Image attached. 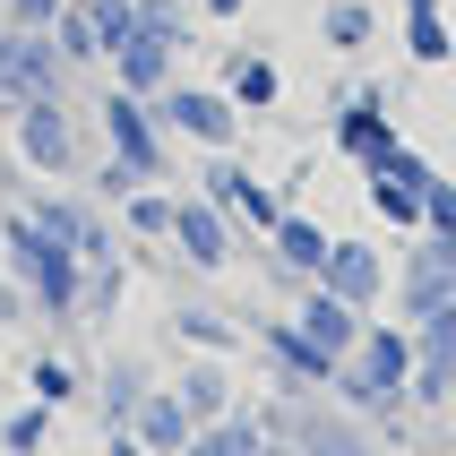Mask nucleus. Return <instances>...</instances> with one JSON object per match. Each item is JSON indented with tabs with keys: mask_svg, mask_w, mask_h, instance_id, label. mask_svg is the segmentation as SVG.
I'll use <instances>...</instances> for the list:
<instances>
[{
	"mask_svg": "<svg viewBox=\"0 0 456 456\" xmlns=\"http://www.w3.org/2000/svg\"><path fill=\"white\" fill-rule=\"evenodd\" d=\"M207 18H241V0H207Z\"/></svg>",
	"mask_w": 456,
	"mask_h": 456,
	"instance_id": "e433bc0d",
	"label": "nucleus"
},
{
	"mask_svg": "<svg viewBox=\"0 0 456 456\" xmlns=\"http://www.w3.org/2000/svg\"><path fill=\"white\" fill-rule=\"evenodd\" d=\"M173 396H181V413H190V422H216V413L241 405V396H232V362H224V354H199V362L173 379Z\"/></svg>",
	"mask_w": 456,
	"mask_h": 456,
	"instance_id": "f3484780",
	"label": "nucleus"
},
{
	"mask_svg": "<svg viewBox=\"0 0 456 456\" xmlns=\"http://www.w3.org/2000/svg\"><path fill=\"white\" fill-rule=\"evenodd\" d=\"M173 207H181V199H164V190H147V181H138V190L121 199V224L138 232V241H173Z\"/></svg>",
	"mask_w": 456,
	"mask_h": 456,
	"instance_id": "a878e982",
	"label": "nucleus"
},
{
	"mask_svg": "<svg viewBox=\"0 0 456 456\" xmlns=\"http://www.w3.org/2000/svg\"><path fill=\"white\" fill-rule=\"evenodd\" d=\"M328 241H336V232L319 224V216L284 207V216H276V232H267V250H276V276H284V284H310L319 267H328Z\"/></svg>",
	"mask_w": 456,
	"mask_h": 456,
	"instance_id": "ddd939ff",
	"label": "nucleus"
},
{
	"mask_svg": "<svg viewBox=\"0 0 456 456\" xmlns=\"http://www.w3.org/2000/svg\"><path fill=\"white\" fill-rule=\"evenodd\" d=\"M422 224H431V232H456V181L448 173H431V190H422Z\"/></svg>",
	"mask_w": 456,
	"mask_h": 456,
	"instance_id": "2f4dec72",
	"label": "nucleus"
},
{
	"mask_svg": "<svg viewBox=\"0 0 456 456\" xmlns=\"http://www.w3.org/2000/svg\"><path fill=\"white\" fill-rule=\"evenodd\" d=\"M77 9L95 26V52H121L129 35H138V0H77Z\"/></svg>",
	"mask_w": 456,
	"mask_h": 456,
	"instance_id": "bb28decb",
	"label": "nucleus"
},
{
	"mask_svg": "<svg viewBox=\"0 0 456 456\" xmlns=\"http://www.w3.org/2000/svg\"><path fill=\"white\" fill-rule=\"evenodd\" d=\"M95 456H147V448H138L129 431H103V448H95Z\"/></svg>",
	"mask_w": 456,
	"mask_h": 456,
	"instance_id": "f704fd0d",
	"label": "nucleus"
},
{
	"mask_svg": "<svg viewBox=\"0 0 456 456\" xmlns=\"http://www.w3.org/2000/svg\"><path fill=\"white\" fill-rule=\"evenodd\" d=\"M190 431H199V422L181 413V396H173V387H147V405L129 413V439H138L147 456H181V448H190Z\"/></svg>",
	"mask_w": 456,
	"mask_h": 456,
	"instance_id": "dca6fc26",
	"label": "nucleus"
},
{
	"mask_svg": "<svg viewBox=\"0 0 456 456\" xmlns=\"http://www.w3.org/2000/svg\"><path fill=\"white\" fill-rule=\"evenodd\" d=\"M9 121H18V155H26V164H35L44 181H69L77 164H86V138H77V112H69L61 95H35V103H18Z\"/></svg>",
	"mask_w": 456,
	"mask_h": 456,
	"instance_id": "20e7f679",
	"label": "nucleus"
},
{
	"mask_svg": "<svg viewBox=\"0 0 456 456\" xmlns=\"http://www.w3.org/2000/svg\"><path fill=\"white\" fill-rule=\"evenodd\" d=\"M0 319H26V293H18V276L0 267Z\"/></svg>",
	"mask_w": 456,
	"mask_h": 456,
	"instance_id": "72a5a7b5",
	"label": "nucleus"
},
{
	"mask_svg": "<svg viewBox=\"0 0 456 456\" xmlns=\"http://www.w3.org/2000/svg\"><path fill=\"white\" fill-rule=\"evenodd\" d=\"M362 199H370V216H379V224L422 232V190H413V181H396V173H362Z\"/></svg>",
	"mask_w": 456,
	"mask_h": 456,
	"instance_id": "4be33fe9",
	"label": "nucleus"
},
{
	"mask_svg": "<svg viewBox=\"0 0 456 456\" xmlns=\"http://www.w3.org/2000/svg\"><path fill=\"white\" fill-rule=\"evenodd\" d=\"M26 396L52 405V413H69V405H86V370L61 362V354H35V362H26Z\"/></svg>",
	"mask_w": 456,
	"mask_h": 456,
	"instance_id": "aec40b11",
	"label": "nucleus"
},
{
	"mask_svg": "<svg viewBox=\"0 0 456 456\" xmlns=\"http://www.w3.org/2000/svg\"><path fill=\"white\" fill-rule=\"evenodd\" d=\"M310 284H328L336 302H354L362 319L387 302V284H396V267H387V250H370V241H328V267Z\"/></svg>",
	"mask_w": 456,
	"mask_h": 456,
	"instance_id": "1a4fd4ad",
	"label": "nucleus"
},
{
	"mask_svg": "<svg viewBox=\"0 0 456 456\" xmlns=\"http://www.w3.org/2000/svg\"><path fill=\"white\" fill-rule=\"evenodd\" d=\"M173 250L190 258V276H224L232 250H241V232H232V216L199 190V199H181V207H173Z\"/></svg>",
	"mask_w": 456,
	"mask_h": 456,
	"instance_id": "0eeeda50",
	"label": "nucleus"
},
{
	"mask_svg": "<svg viewBox=\"0 0 456 456\" xmlns=\"http://www.w3.org/2000/svg\"><path fill=\"white\" fill-rule=\"evenodd\" d=\"M129 190H138V173H129L121 155H103V164H95V199H112V207H121Z\"/></svg>",
	"mask_w": 456,
	"mask_h": 456,
	"instance_id": "473e14b6",
	"label": "nucleus"
},
{
	"mask_svg": "<svg viewBox=\"0 0 456 456\" xmlns=\"http://www.w3.org/2000/svg\"><path fill=\"white\" fill-rule=\"evenodd\" d=\"M319 35H328L336 52H362V44H370V0H328Z\"/></svg>",
	"mask_w": 456,
	"mask_h": 456,
	"instance_id": "cd10ccee",
	"label": "nucleus"
},
{
	"mask_svg": "<svg viewBox=\"0 0 456 456\" xmlns=\"http://www.w3.org/2000/svg\"><path fill=\"white\" fill-rule=\"evenodd\" d=\"M0 267L18 276V293H26V310H35V319L77 328V284H86V258H77L52 224H35L26 207H9V216H0Z\"/></svg>",
	"mask_w": 456,
	"mask_h": 456,
	"instance_id": "f257e3e1",
	"label": "nucleus"
},
{
	"mask_svg": "<svg viewBox=\"0 0 456 456\" xmlns=\"http://www.w3.org/2000/svg\"><path fill=\"white\" fill-rule=\"evenodd\" d=\"M95 121H103V138H112V155H121L138 181H164V121L147 112V95H103L95 103Z\"/></svg>",
	"mask_w": 456,
	"mask_h": 456,
	"instance_id": "423d86ee",
	"label": "nucleus"
},
{
	"mask_svg": "<svg viewBox=\"0 0 456 456\" xmlns=\"http://www.w3.org/2000/svg\"><path fill=\"white\" fill-rule=\"evenodd\" d=\"M199 181H207V199L224 207L232 224H250V232H276V216H284V199H276V190H258V181L241 173V164H232L224 147L207 155V173H199Z\"/></svg>",
	"mask_w": 456,
	"mask_h": 456,
	"instance_id": "9b49d317",
	"label": "nucleus"
},
{
	"mask_svg": "<svg viewBox=\"0 0 456 456\" xmlns=\"http://www.w3.org/2000/svg\"><path fill=\"white\" fill-rule=\"evenodd\" d=\"M431 302H456V232H413V250H405V267H396V310H431Z\"/></svg>",
	"mask_w": 456,
	"mask_h": 456,
	"instance_id": "6e6552de",
	"label": "nucleus"
},
{
	"mask_svg": "<svg viewBox=\"0 0 456 456\" xmlns=\"http://www.w3.org/2000/svg\"><path fill=\"white\" fill-rule=\"evenodd\" d=\"M336 147L354 155V164H370L379 147H396V121H387V103H379V86H362L345 112H336Z\"/></svg>",
	"mask_w": 456,
	"mask_h": 456,
	"instance_id": "a211bd4d",
	"label": "nucleus"
},
{
	"mask_svg": "<svg viewBox=\"0 0 456 456\" xmlns=\"http://www.w3.org/2000/svg\"><path fill=\"white\" fill-rule=\"evenodd\" d=\"M413 387V328L405 319H362V345L336 362V405H354L362 422H396Z\"/></svg>",
	"mask_w": 456,
	"mask_h": 456,
	"instance_id": "f03ea898",
	"label": "nucleus"
},
{
	"mask_svg": "<svg viewBox=\"0 0 456 456\" xmlns=\"http://www.w3.org/2000/svg\"><path fill=\"white\" fill-rule=\"evenodd\" d=\"M52 448V405L26 396L18 413H0V456H44Z\"/></svg>",
	"mask_w": 456,
	"mask_h": 456,
	"instance_id": "393cba45",
	"label": "nucleus"
},
{
	"mask_svg": "<svg viewBox=\"0 0 456 456\" xmlns=\"http://www.w3.org/2000/svg\"><path fill=\"white\" fill-rule=\"evenodd\" d=\"M405 328H413V362H422V370H456V302L413 310Z\"/></svg>",
	"mask_w": 456,
	"mask_h": 456,
	"instance_id": "412c9836",
	"label": "nucleus"
},
{
	"mask_svg": "<svg viewBox=\"0 0 456 456\" xmlns=\"http://www.w3.org/2000/svg\"><path fill=\"white\" fill-rule=\"evenodd\" d=\"M147 387H155V370L138 354H112L103 362V379H86V396H95V422L103 431H129V413L147 405Z\"/></svg>",
	"mask_w": 456,
	"mask_h": 456,
	"instance_id": "4468645a",
	"label": "nucleus"
},
{
	"mask_svg": "<svg viewBox=\"0 0 456 456\" xmlns=\"http://www.w3.org/2000/svg\"><path fill=\"white\" fill-rule=\"evenodd\" d=\"M112 69H121V86H129V95H147V103H155L164 86H173V44L138 26V35H129V44L112 52Z\"/></svg>",
	"mask_w": 456,
	"mask_h": 456,
	"instance_id": "6ab92c4d",
	"label": "nucleus"
},
{
	"mask_svg": "<svg viewBox=\"0 0 456 456\" xmlns=\"http://www.w3.org/2000/svg\"><path fill=\"white\" fill-rule=\"evenodd\" d=\"M224 95H232V112H267V103L284 95V77H276V61H232Z\"/></svg>",
	"mask_w": 456,
	"mask_h": 456,
	"instance_id": "b1692460",
	"label": "nucleus"
},
{
	"mask_svg": "<svg viewBox=\"0 0 456 456\" xmlns=\"http://www.w3.org/2000/svg\"><path fill=\"white\" fill-rule=\"evenodd\" d=\"M258 431L293 439L302 456H379L370 448V422L354 405H319V396H284V387H276V405H258Z\"/></svg>",
	"mask_w": 456,
	"mask_h": 456,
	"instance_id": "7ed1b4c3",
	"label": "nucleus"
},
{
	"mask_svg": "<svg viewBox=\"0 0 456 456\" xmlns=\"http://www.w3.org/2000/svg\"><path fill=\"white\" fill-rule=\"evenodd\" d=\"M405 52H413V61H448V26H439V0H422V9H413V18H405Z\"/></svg>",
	"mask_w": 456,
	"mask_h": 456,
	"instance_id": "c85d7f7f",
	"label": "nucleus"
},
{
	"mask_svg": "<svg viewBox=\"0 0 456 456\" xmlns=\"http://www.w3.org/2000/svg\"><path fill=\"white\" fill-rule=\"evenodd\" d=\"M173 336L181 345H190V354H241V328H232V319H216V310H173Z\"/></svg>",
	"mask_w": 456,
	"mask_h": 456,
	"instance_id": "5701e85b",
	"label": "nucleus"
},
{
	"mask_svg": "<svg viewBox=\"0 0 456 456\" xmlns=\"http://www.w3.org/2000/svg\"><path fill=\"white\" fill-rule=\"evenodd\" d=\"M155 121L181 129V138H199L207 155L232 147V95H216V86H164L155 95Z\"/></svg>",
	"mask_w": 456,
	"mask_h": 456,
	"instance_id": "9d476101",
	"label": "nucleus"
},
{
	"mask_svg": "<svg viewBox=\"0 0 456 456\" xmlns=\"http://www.w3.org/2000/svg\"><path fill=\"white\" fill-rule=\"evenodd\" d=\"M138 26H147V35H164V44H190V9H181V0H138Z\"/></svg>",
	"mask_w": 456,
	"mask_h": 456,
	"instance_id": "c756f323",
	"label": "nucleus"
},
{
	"mask_svg": "<svg viewBox=\"0 0 456 456\" xmlns=\"http://www.w3.org/2000/svg\"><path fill=\"white\" fill-rule=\"evenodd\" d=\"M258 354H267V379L284 387V396H319V387H336V354H319L293 319H258Z\"/></svg>",
	"mask_w": 456,
	"mask_h": 456,
	"instance_id": "39448f33",
	"label": "nucleus"
},
{
	"mask_svg": "<svg viewBox=\"0 0 456 456\" xmlns=\"http://www.w3.org/2000/svg\"><path fill=\"white\" fill-rule=\"evenodd\" d=\"M69 0H0V18L18 26V35H52V18H61Z\"/></svg>",
	"mask_w": 456,
	"mask_h": 456,
	"instance_id": "7c9ffc66",
	"label": "nucleus"
},
{
	"mask_svg": "<svg viewBox=\"0 0 456 456\" xmlns=\"http://www.w3.org/2000/svg\"><path fill=\"white\" fill-rule=\"evenodd\" d=\"M26 216H35V224H52L77 258H86V267H95V258H112V232H103V216H95L86 199H61V190H52V199H35Z\"/></svg>",
	"mask_w": 456,
	"mask_h": 456,
	"instance_id": "2eb2a0df",
	"label": "nucleus"
},
{
	"mask_svg": "<svg viewBox=\"0 0 456 456\" xmlns=\"http://www.w3.org/2000/svg\"><path fill=\"white\" fill-rule=\"evenodd\" d=\"M293 328H302L319 354L345 362V354L362 345V310H354V302H336L328 284H293Z\"/></svg>",
	"mask_w": 456,
	"mask_h": 456,
	"instance_id": "f8f14e48",
	"label": "nucleus"
},
{
	"mask_svg": "<svg viewBox=\"0 0 456 456\" xmlns=\"http://www.w3.org/2000/svg\"><path fill=\"white\" fill-rule=\"evenodd\" d=\"M258 456H302V448H293V439H258Z\"/></svg>",
	"mask_w": 456,
	"mask_h": 456,
	"instance_id": "c9c22d12",
	"label": "nucleus"
}]
</instances>
